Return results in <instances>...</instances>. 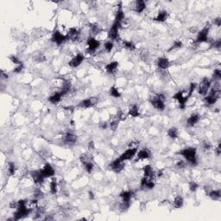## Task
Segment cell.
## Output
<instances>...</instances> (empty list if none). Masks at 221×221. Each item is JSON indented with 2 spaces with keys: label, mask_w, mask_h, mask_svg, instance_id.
Listing matches in <instances>:
<instances>
[{
  "label": "cell",
  "mask_w": 221,
  "mask_h": 221,
  "mask_svg": "<svg viewBox=\"0 0 221 221\" xmlns=\"http://www.w3.org/2000/svg\"><path fill=\"white\" fill-rule=\"evenodd\" d=\"M66 40H68L67 36L62 35L60 31H54L51 37V41L57 45H61L66 42Z\"/></svg>",
  "instance_id": "8"
},
{
  "label": "cell",
  "mask_w": 221,
  "mask_h": 221,
  "mask_svg": "<svg viewBox=\"0 0 221 221\" xmlns=\"http://www.w3.org/2000/svg\"><path fill=\"white\" fill-rule=\"evenodd\" d=\"M109 92H110V94H111V96H112V97H114V98H116V99L121 97L120 92H119L118 89H117V87H115V86H111V87L110 88Z\"/></svg>",
  "instance_id": "33"
},
{
  "label": "cell",
  "mask_w": 221,
  "mask_h": 221,
  "mask_svg": "<svg viewBox=\"0 0 221 221\" xmlns=\"http://www.w3.org/2000/svg\"><path fill=\"white\" fill-rule=\"evenodd\" d=\"M23 69V63H22V64L18 65V67H17V68L13 70V72L16 73V74H18V73H20Z\"/></svg>",
  "instance_id": "51"
},
{
  "label": "cell",
  "mask_w": 221,
  "mask_h": 221,
  "mask_svg": "<svg viewBox=\"0 0 221 221\" xmlns=\"http://www.w3.org/2000/svg\"><path fill=\"white\" fill-rule=\"evenodd\" d=\"M107 126H108V124H107V123L106 122H100V127L101 128V129H106L107 128Z\"/></svg>",
  "instance_id": "54"
},
{
  "label": "cell",
  "mask_w": 221,
  "mask_h": 221,
  "mask_svg": "<svg viewBox=\"0 0 221 221\" xmlns=\"http://www.w3.org/2000/svg\"><path fill=\"white\" fill-rule=\"evenodd\" d=\"M154 186H155V183H154L151 180L149 179L148 181H147V183H146V185H145V186H144V188H147V189H153Z\"/></svg>",
  "instance_id": "47"
},
{
  "label": "cell",
  "mask_w": 221,
  "mask_h": 221,
  "mask_svg": "<svg viewBox=\"0 0 221 221\" xmlns=\"http://www.w3.org/2000/svg\"><path fill=\"white\" fill-rule=\"evenodd\" d=\"M34 196H35V198H37V199L42 198V193L41 192V190H39V189H37V190L34 192Z\"/></svg>",
  "instance_id": "50"
},
{
  "label": "cell",
  "mask_w": 221,
  "mask_h": 221,
  "mask_svg": "<svg viewBox=\"0 0 221 221\" xmlns=\"http://www.w3.org/2000/svg\"><path fill=\"white\" fill-rule=\"evenodd\" d=\"M88 196H89V199L91 200H93L94 199H95V196H94V194L92 192V191H89L88 192Z\"/></svg>",
  "instance_id": "58"
},
{
  "label": "cell",
  "mask_w": 221,
  "mask_h": 221,
  "mask_svg": "<svg viewBox=\"0 0 221 221\" xmlns=\"http://www.w3.org/2000/svg\"><path fill=\"white\" fill-rule=\"evenodd\" d=\"M195 88H196V83H194V82H193V83H191L190 84V86H189V90H188V92H187V94H186V98L187 99H189L191 96H192V94H193V92H194V90H195Z\"/></svg>",
  "instance_id": "38"
},
{
  "label": "cell",
  "mask_w": 221,
  "mask_h": 221,
  "mask_svg": "<svg viewBox=\"0 0 221 221\" xmlns=\"http://www.w3.org/2000/svg\"><path fill=\"white\" fill-rule=\"evenodd\" d=\"M211 47H212H212H214L215 48L219 49V48H220V47H221V40H220V39H218V40H217V41L213 42Z\"/></svg>",
  "instance_id": "48"
},
{
  "label": "cell",
  "mask_w": 221,
  "mask_h": 221,
  "mask_svg": "<svg viewBox=\"0 0 221 221\" xmlns=\"http://www.w3.org/2000/svg\"><path fill=\"white\" fill-rule=\"evenodd\" d=\"M118 67V62L117 61H111L106 65V70L108 74H114Z\"/></svg>",
  "instance_id": "25"
},
{
  "label": "cell",
  "mask_w": 221,
  "mask_h": 221,
  "mask_svg": "<svg viewBox=\"0 0 221 221\" xmlns=\"http://www.w3.org/2000/svg\"><path fill=\"white\" fill-rule=\"evenodd\" d=\"M215 152H216V155H220V153H221V149H220V143L218 144L217 148H216V149H215Z\"/></svg>",
  "instance_id": "56"
},
{
  "label": "cell",
  "mask_w": 221,
  "mask_h": 221,
  "mask_svg": "<svg viewBox=\"0 0 221 221\" xmlns=\"http://www.w3.org/2000/svg\"><path fill=\"white\" fill-rule=\"evenodd\" d=\"M219 98V95L218 94H216L210 91V93L208 94L207 96L205 97L204 99V101L206 102V105H209V106H212V105H214L216 103V101L218 100V99Z\"/></svg>",
  "instance_id": "14"
},
{
  "label": "cell",
  "mask_w": 221,
  "mask_h": 221,
  "mask_svg": "<svg viewBox=\"0 0 221 221\" xmlns=\"http://www.w3.org/2000/svg\"><path fill=\"white\" fill-rule=\"evenodd\" d=\"M40 172L44 178H48L54 175V169L49 163H46L44 167L40 170Z\"/></svg>",
  "instance_id": "12"
},
{
  "label": "cell",
  "mask_w": 221,
  "mask_h": 221,
  "mask_svg": "<svg viewBox=\"0 0 221 221\" xmlns=\"http://www.w3.org/2000/svg\"><path fill=\"white\" fill-rule=\"evenodd\" d=\"M156 175L158 176V177H161V176L163 175V171H162V170H159L158 172L156 173Z\"/></svg>",
  "instance_id": "62"
},
{
  "label": "cell",
  "mask_w": 221,
  "mask_h": 221,
  "mask_svg": "<svg viewBox=\"0 0 221 221\" xmlns=\"http://www.w3.org/2000/svg\"><path fill=\"white\" fill-rule=\"evenodd\" d=\"M10 207L11 208H17V202L11 201V204H10Z\"/></svg>",
  "instance_id": "59"
},
{
  "label": "cell",
  "mask_w": 221,
  "mask_h": 221,
  "mask_svg": "<svg viewBox=\"0 0 221 221\" xmlns=\"http://www.w3.org/2000/svg\"><path fill=\"white\" fill-rule=\"evenodd\" d=\"M214 24H216L218 27H220L221 26V18L220 17H218L214 20Z\"/></svg>",
  "instance_id": "55"
},
{
  "label": "cell",
  "mask_w": 221,
  "mask_h": 221,
  "mask_svg": "<svg viewBox=\"0 0 221 221\" xmlns=\"http://www.w3.org/2000/svg\"><path fill=\"white\" fill-rule=\"evenodd\" d=\"M84 167H85V169L87 173H92V169H93V164L92 163H91L90 161H87L86 163H84Z\"/></svg>",
  "instance_id": "39"
},
{
  "label": "cell",
  "mask_w": 221,
  "mask_h": 221,
  "mask_svg": "<svg viewBox=\"0 0 221 221\" xmlns=\"http://www.w3.org/2000/svg\"><path fill=\"white\" fill-rule=\"evenodd\" d=\"M79 36H80V31H79V29L74 27V28H71V29H69L68 33V35H67V38H68V39H70V40H72V41H76V40L78 39Z\"/></svg>",
  "instance_id": "16"
},
{
  "label": "cell",
  "mask_w": 221,
  "mask_h": 221,
  "mask_svg": "<svg viewBox=\"0 0 221 221\" xmlns=\"http://www.w3.org/2000/svg\"><path fill=\"white\" fill-rule=\"evenodd\" d=\"M209 26L205 27L204 29H202L200 32L197 35V38L195 42L197 43H201V42H206L208 40V34H209Z\"/></svg>",
  "instance_id": "7"
},
{
  "label": "cell",
  "mask_w": 221,
  "mask_h": 221,
  "mask_svg": "<svg viewBox=\"0 0 221 221\" xmlns=\"http://www.w3.org/2000/svg\"><path fill=\"white\" fill-rule=\"evenodd\" d=\"M143 173H144V176L149 178L151 181H152V179L155 178V173L150 165H146L143 167Z\"/></svg>",
  "instance_id": "22"
},
{
  "label": "cell",
  "mask_w": 221,
  "mask_h": 221,
  "mask_svg": "<svg viewBox=\"0 0 221 221\" xmlns=\"http://www.w3.org/2000/svg\"><path fill=\"white\" fill-rule=\"evenodd\" d=\"M1 77L3 79H8V74H5V71L4 70H1Z\"/></svg>",
  "instance_id": "60"
},
{
  "label": "cell",
  "mask_w": 221,
  "mask_h": 221,
  "mask_svg": "<svg viewBox=\"0 0 221 221\" xmlns=\"http://www.w3.org/2000/svg\"><path fill=\"white\" fill-rule=\"evenodd\" d=\"M50 193L55 194L57 193V181L55 179H53L50 182Z\"/></svg>",
  "instance_id": "36"
},
{
  "label": "cell",
  "mask_w": 221,
  "mask_h": 221,
  "mask_svg": "<svg viewBox=\"0 0 221 221\" xmlns=\"http://www.w3.org/2000/svg\"><path fill=\"white\" fill-rule=\"evenodd\" d=\"M113 48V42H106L105 43V49L106 52H111Z\"/></svg>",
  "instance_id": "44"
},
{
  "label": "cell",
  "mask_w": 221,
  "mask_h": 221,
  "mask_svg": "<svg viewBox=\"0 0 221 221\" xmlns=\"http://www.w3.org/2000/svg\"><path fill=\"white\" fill-rule=\"evenodd\" d=\"M152 106L158 111H163L165 109V105H164V101L162 100L160 98H158L157 96L153 97L152 100H150Z\"/></svg>",
  "instance_id": "13"
},
{
  "label": "cell",
  "mask_w": 221,
  "mask_h": 221,
  "mask_svg": "<svg viewBox=\"0 0 221 221\" xmlns=\"http://www.w3.org/2000/svg\"><path fill=\"white\" fill-rule=\"evenodd\" d=\"M208 195L209 197L213 200H218L220 199V196H221V192L220 190H212L208 193Z\"/></svg>",
  "instance_id": "29"
},
{
  "label": "cell",
  "mask_w": 221,
  "mask_h": 221,
  "mask_svg": "<svg viewBox=\"0 0 221 221\" xmlns=\"http://www.w3.org/2000/svg\"><path fill=\"white\" fill-rule=\"evenodd\" d=\"M70 123H71V125H74V120H71V121H70Z\"/></svg>",
  "instance_id": "63"
},
{
  "label": "cell",
  "mask_w": 221,
  "mask_h": 221,
  "mask_svg": "<svg viewBox=\"0 0 221 221\" xmlns=\"http://www.w3.org/2000/svg\"><path fill=\"white\" fill-rule=\"evenodd\" d=\"M129 115H131L133 117H137L139 116V108L137 105H134L131 106L129 110Z\"/></svg>",
  "instance_id": "30"
},
{
  "label": "cell",
  "mask_w": 221,
  "mask_h": 221,
  "mask_svg": "<svg viewBox=\"0 0 221 221\" xmlns=\"http://www.w3.org/2000/svg\"><path fill=\"white\" fill-rule=\"evenodd\" d=\"M118 122H119V120L117 119V120H113V121H111V122L110 123L109 125H110V128L111 129V131H115L117 130V125H118Z\"/></svg>",
  "instance_id": "43"
},
{
  "label": "cell",
  "mask_w": 221,
  "mask_h": 221,
  "mask_svg": "<svg viewBox=\"0 0 221 221\" xmlns=\"http://www.w3.org/2000/svg\"><path fill=\"white\" fill-rule=\"evenodd\" d=\"M122 43H123V46L126 49L131 50V51H133V50L136 49V45H135L134 42H131V41H123Z\"/></svg>",
  "instance_id": "31"
},
{
  "label": "cell",
  "mask_w": 221,
  "mask_h": 221,
  "mask_svg": "<svg viewBox=\"0 0 221 221\" xmlns=\"http://www.w3.org/2000/svg\"><path fill=\"white\" fill-rule=\"evenodd\" d=\"M94 148H95V146H94V143H93V141H90V142L88 143V149L91 150V149H93Z\"/></svg>",
  "instance_id": "57"
},
{
  "label": "cell",
  "mask_w": 221,
  "mask_h": 221,
  "mask_svg": "<svg viewBox=\"0 0 221 221\" xmlns=\"http://www.w3.org/2000/svg\"><path fill=\"white\" fill-rule=\"evenodd\" d=\"M123 19H124V12L123 11V9H122V3H119L117 11V13H116L115 22L121 23L123 21Z\"/></svg>",
  "instance_id": "21"
},
{
  "label": "cell",
  "mask_w": 221,
  "mask_h": 221,
  "mask_svg": "<svg viewBox=\"0 0 221 221\" xmlns=\"http://www.w3.org/2000/svg\"><path fill=\"white\" fill-rule=\"evenodd\" d=\"M130 206H131V201H123L120 207L123 211H126L127 209H129Z\"/></svg>",
  "instance_id": "45"
},
{
  "label": "cell",
  "mask_w": 221,
  "mask_h": 221,
  "mask_svg": "<svg viewBox=\"0 0 221 221\" xmlns=\"http://www.w3.org/2000/svg\"><path fill=\"white\" fill-rule=\"evenodd\" d=\"M62 97L63 94L61 93V92H56L48 98V101L52 104H57L60 101Z\"/></svg>",
  "instance_id": "19"
},
{
  "label": "cell",
  "mask_w": 221,
  "mask_h": 221,
  "mask_svg": "<svg viewBox=\"0 0 221 221\" xmlns=\"http://www.w3.org/2000/svg\"><path fill=\"white\" fill-rule=\"evenodd\" d=\"M168 17H169L168 11H162L158 12L157 16L154 18V21L159 22V23H163V22H165V21L167 20Z\"/></svg>",
  "instance_id": "24"
},
{
  "label": "cell",
  "mask_w": 221,
  "mask_h": 221,
  "mask_svg": "<svg viewBox=\"0 0 221 221\" xmlns=\"http://www.w3.org/2000/svg\"><path fill=\"white\" fill-rule=\"evenodd\" d=\"M31 212V208L27 207V201L24 200H20L17 201V211L14 213V219L19 220L21 218H23Z\"/></svg>",
  "instance_id": "1"
},
{
  "label": "cell",
  "mask_w": 221,
  "mask_h": 221,
  "mask_svg": "<svg viewBox=\"0 0 221 221\" xmlns=\"http://www.w3.org/2000/svg\"><path fill=\"white\" fill-rule=\"evenodd\" d=\"M90 29H91L92 33L94 34V35H98L101 30L100 26L97 23H91L90 24Z\"/></svg>",
  "instance_id": "35"
},
{
  "label": "cell",
  "mask_w": 221,
  "mask_h": 221,
  "mask_svg": "<svg viewBox=\"0 0 221 221\" xmlns=\"http://www.w3.org/2000/svg\"><path fill=\"white\" fill-rule=\"evenodd\" d=\"M8 171L10 173L11 175H13L16 172V167H15V163L12 162H10L8 163Z\"/></svg>",
  "instance_id": "41"
},
{
  "label": "cell",
  "mask_w": 221,
  "mask_h": 221,
  "mask_svg": "<svg viewBox=\"0 0 221 221\" xmlns=\"http://www.w3.org/2000/svg\"><path fill=\"white\" fill-rule=\"evenodd\" d=\"M146 8V4L143 0H137L135 3V11L137 13H142Z\"/></svg>",
  "instance_id": "26"
},
{
  "label": "cell",
  "mask_w": 221,
  "mask_h": 221,
  "mask_svg": "<svg viewBox=\"0 0 221 221\" xmlns=\"http://www.w3.org/2000/svg\"><path fill=\"white\" fill-rule=\"evenodd\" d=\"M110 168L111 170H113L116 173H120L123 169H124V163L123 161H121L119 158H117L116 160H114L111 164H110Z\"/></svg>",
  "instance_id": "9"
},
{
  "label": "cell",
  "mask_w": 221,
  "mask_h": 221,
  "mask_svg": "<svg viewBox=\"0 0 221 221\" xmlns=\"http://www.w3.org/2000/svg\"><path fill=\"white\" fill-rule=\"evenodd\" d=\"M220 79H221V71H220V69L217 68V69L214 70V72H213V74H212V80L218 81V80H219Z\"/></svg>",
  "instance_id": "40"
},
{
  "label": "cell",
  "mask_w": 221,
  "mask_h": 221,
  "mask_svg": "<svg viewBox=\"0 0 221 221\" xmlns=\"http://www.w3.org/2000/svg\"><path fill=\"white\" fill-rule=\"evenodd\" d=\"M181 47H182V42H181V41L177 40V41H175V42H174V44L170 47V48H169L168 51L170 52V51H172V50H177V49L181 48Z\"/></svg>",
  "instance_id": "37"
},
{
  "label": "cell",
  "mask_w": 221,
  "mask_h": 221,
  "mask_svg": "<svg viewBox=\"0 0 221 221\" xmlns=\"http://www.w3.org/2000/svg\"><path fill=\"white\" fill-rule=\"evenodd\" d=\"M202 147H203V149H204V151H208V150L211 149L212 145H211V143H210L209 142H204V143H203V145H202Z\"/></svg>",
  "instance_id": "49"
},
{
  "label": "cell",
  "mask_w": 221,
  "mask_h": 221,
  "mask_svg": "<svg viewBox=\"0 0 221 221\" xmlns=\"http://www.w3.org/2000/svg\"><path fill=\"white\" fill-rule=\"evenodd\" d=\"M210 86H211V80L208 78H203L200 84L199 89H198L199 93L200 94V95L206 96Z\"/></svg>",
  "instance_id": "5"
},
{
  "label": "cell",
  "mask_w": 221,
  "mask_h": 221,
  "mask_svg": "<svg viewBox=\"0 0 221 221\" xmlns=\"http://www.w3.org/2000/svg\"><path fill=\"white\" fill-rule=\"evenodd\" d=\"M126 116L123 111H120V113L118 114V116H117V117H118V120L119 121H123V120H125L126 119Z\"/></svg>",
  "instance_id": "52"
},
{
  "label": "cell",
  "mask_w": 221,
  "mask_h": 221,
  "mask_svg": "<svg viewBox=\"0 0 221 221\" xmlns=\"http://www.w3.org/2000/svg\"><path fill=\"white\" fill-rule=\"evenodd\" d=\"M132 196H133V192L131 191H123L120 193V197L123 201H131V199Z\"/></svg>",
  "instance_id": "28"
},
{
  "label": "cell",
  "mask_w": 221,
  "mask_h": 221,
  "mask_svg": "<svg viewBox=\"0 0 221 221\" xmlns=\"http://www.w3.org/2000/svg\"><path fill=\"white\" fill-rule=\"evenodd\" d=\"M121 27V23L114 22L113 24L111 25V27L110 28L109 31H108V37L111 40L114 41H117L119 40V35H118V30L119 28Z\"/></svg>",
  "instance_id": "3"
},
{
  "label": "cell",
  "mask_w": 221,
  "mask_h": 221,
  "mask_svg": "<svg viewBox=\"0 0 221 221\" xmlns=\"http://www.w3.org/2000/svg\"><path fill=\"white\" fill-rule=\"evenodd\" d=\"M10 60H11V62H13V63H14V64H18V65L22 64V62L19 60V59H18L16 55H11Z\"/></svg>",
  "instance_id": "46"
},
{
  "label": "cell",
  "mask_w": 221,
  "mask_h": 221,
  "mask_svg": "<svg viewBox=\"0 0 221 221\" xmlns=\"http://www.w3.org/2000/svg\"><path fill=\"white\" fill-rule=\"evenodd\" d=\"M200 115L199 114H192L190 117H188V119H187V121H186V124L188 125V126H194V125H195L199 121H200Z\"/></svg>",
  "instance_id": "23"
},
{
  "label": "cell",
  "mask_w": 221,
  "mask_h": 221,
  "mask_svg": "<svg viewBox=\"0 0 221 221\" xmlns=\"http://www.w3.org/2000/svg\"><path fill=\"white\" fill-rule=\"evenodd\" d=\"M176 166H177L178 169H184V168L186 167V163H185L184 161H179V162L177 163Z\"/></svg>",
  "instance_id": "53"
},
{
  "label": "cell",
  "mask_w": 221,
  "mask_h": 221,
  "mask_svg": "<svg viewBox=\"0 0 221 221\" xmlns=\"http://www.w3.org/2000/svg\"><path fill=\"white\" fill-rule=\"evenodd\" d=\"M94 105L93 101L92 99H86L82 101H80L78 105L79 107H81V108H90L92 107V106Z\"/></svg>",
  "instance_id": "27"
},
{
  "label": "cell",
  "mask_w": 221,
  "mask_h": 221,
  "mask_svg": "<svg viewBox=\"0 0 221 221\" xmlns=\"http://www.w3.org/2000/svg\"><path fill=\"white\" fill-rule=\"evenodd\" d=\"M170 62L168 58L166 57H161L157 60V66L162 69H167L169 67Z\"/></svg>",
  "instance_id": "17"
},
{
  "label": "cell",
  "mask_w": 221,
  "mask_h": 221,
  "mask_svg": "<svg viewBox=\"0 0 221 221\" xmlns=\"http://www.w3.org/2000/svg\"><path fill=\"white\" fill-rule=\"evenodd\" d=\"M180 155H181L188 162L189 164L192 166H196L198 162L196 158V149L193 147L186 148L184 149H181L180 152H178Z\"/></svg>",
  "instance_id": "2"
},
{
  "label": "cell",
  "mask_w": 221,
  "mask_h": 221,
  "mask_svg": "<svg viewBox=\"0 0 221 221\" xmlns=\"http://www.w3.org/2000/svg\"><path fill=\"white\" fill-rule=\"evenodd\" d=\"M168 135L170 138L175 139V138L178 137V130L175 127H172L168 131Z\"/></svg>",
  "instance_id": "34"
},
{
  "label": "cell",
  "mask_w": 221,
  "mask_h": 221,
  "mask_svg": "<svg viewBox=\"0 0 221 221\" xmlns=\"http://www.w3.org/2000/svg\"><path fill=\"white\" fill-rule=\"evenodd\" d=\"M31 176H32V179L34 181L35 183L37 184H42L43 181H44V177L42 175L40 170H35V171H32L31 172Z\"/></svg>",
  "instance_id": "15"
},
{
  "label": "cell",
  "mask_w": 221,
  "mask_h": 221,
  "mask_svg": "<svg viewBox=\"0 0 221 221\" xmlns=\"http://www.w3.org/2000/svg\"><path fill=\"white\" fill-rule=\"evenodd\" d=\"M77 141V136L72 132H68L64 137V143L66 144H74Z\"/></svg>",
  "instance_id": "18"
},
{
  "label": "cell",
  "mask_w": 221,
  "mask_h": 221,
  "mask_svg": "<svg viewBox=\"0 0 221 221\" xmlns=\"http://www.w3.org/2000/svg\"><path fill=\"white\" fill-rule=\"evenodd\" d=\"M151 156L150 151L148 149H143L137 153V159L138 160H145Z\"/></svg>",
  "instance_id": "20"
},
{
  "label": "cell",
  "mask_w": 221,
  "mask_h": 221,
  "mask_svg": "<svg viewBox=\"0 0 221 221\" xmlns=\"http://www.w3.org/2000/svg\"><path fill=\"white\" fill-rule=\"evenodd\" d=\"M84 59H85L84 55L82 54L79 53L68 62V64H69V66L71 68H77V67H79L81 64L82 61L84 60Z\"/></svg>",
  "instance_id": "11"
},
{
  "label": "cell",
  "mask_w": 221,
  "mask_h": 221,
  "mask_svg": "<svg viewBox=\"0 0 221 221\" xmlns=\"http://www.w3.org/2000/svg\"><path fill=\"white\" fill-rule=\"evenodd\" d=\"M137 148H130L129 149L125 150L118 158L124 162V161H128V160H131L133 157L135 156V155L137 154Z\"/></svg>",
  "instance_id": "6"
},
{
  "label": "cell",
  "mask_w": 221,
  "mask_h": 221,
  "mask_svg": "<svg viewBox=\"0 0 221 221\" xmlns=\"http://www.w3.org/2000/svg\"><path fill=\"white\" fill-rule=\"evenodd\" d=\"M86 43H87V46H88L86 51L89 54L94 53L100 46V42L93 37H88V39L86 41Z\"/></svg>",
  "instance_id": "4"
},
{
  "label": "cell",
  "mask_w": 221,
  "mask_h": 221,
  "mask_svg": "<svg viewBox=\"0 0 221 221\" xmlns=\"http://www.w3.org/2000/svg\"><path fill=\"white\" fill-rule=\"evenodd\" d=\"M199 187V185L195 182V181H191L189 183V189H190L191 192H195Z\"/></svg>",
  "instance_id": "42"
},
{
  "label": "cell",
  "mask_w": 221,
  "mask_h": 221,
  "mask_svg": "<svg viewBox=\"0 0 221 221\" xmlns=\"http://www.w3.org/2000/svg\"><path fill=\"white\" fill-rule=\"evenodd\" d=\"M64 109H65L66 111H70V112H73V111H74V108L73 106H67V107H64Z\"/></svg>",
  "instance_id": "61"
},
{
  "label": "cell",
  "mask_w": 221,
  "mask_h": 221,
  "mask_svg": "<svg viewBox=\"0 0 221 221\" xmlns=\"http://www.w3.org/2000/svg\"><path fill=\"white\" fill-rule=\"evenodd\" d=\"M184 204V200L181 196H177L174 200V206L175 208H181Z\"/></svg>",
  "instance_id": "32"
},
{
  "label": "cell",
  "mask_w": 221,
  "mask_h": 221,
  "mask_svg": "<svg viewBox=\"0 0 221 221\" xmlns=\"http://www.w3.org/2000/svg\"><path fill=\"white\" fill-rule=\"evenodd\" d=\"M173 98L175 100H176L179 102L180 105V108L181 109H184L186 106V103L187 102L188 99L186 96H183V92L181 91H179L178 92H176L175 95L173 96Z\"/></svg>",
  "instance_id": "10"
}]
</instances>
